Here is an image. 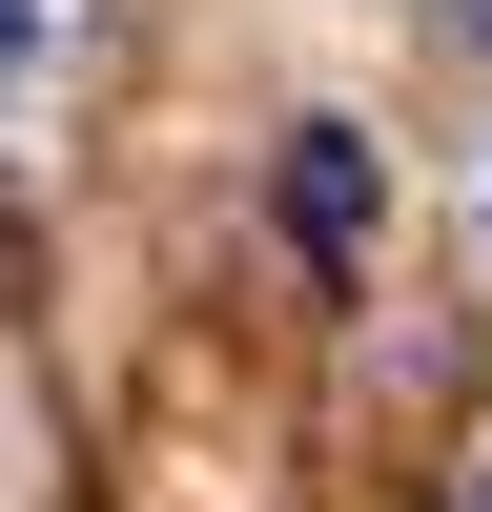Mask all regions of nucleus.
<instances>
[{
	"label": "nucleus",
	"mask_w": 492,
	"mask_h": 512,
	"mask_svg": "<svg viewBox=\"0 0 492 512\" xmlns=\"http://www.w3.org/2000/svg\"><path fill=\"white\" fill-rule=\"evenodd\" d=\"M287 226H308V246H369V144H349V123L287 144Z\"/></svg>",
	"instance_id": "obj_1"
},
{
	"label": "nucleus",
	"mask_w": 492,
	"mask_h": 512,
	"mask_svg": "<svg viewBox=\"0 0 492 512\" xmlns=\"http://www.w3.org/2000/svg\"><path fill=\"white\" fill-rule=\"evenodd\" d=\"M21 21H62V0H0V41H21Z\"/></svg>",
	"instance_id": "obj_2"
}]
</instances>
